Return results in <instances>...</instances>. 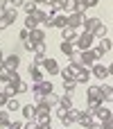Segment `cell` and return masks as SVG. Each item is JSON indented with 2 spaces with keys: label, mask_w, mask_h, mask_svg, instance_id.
I'll return each instance as SVG.
<instances>
[{
  "label": "cell",
  "mask_w": 113,
  "mask_h": 129,
  "mask_svg": "<svg viewBox=\"0 0 113 129\" xmlns=\"http://www.w3.org/2000/svg\"><path fill=\"white\" fill-rule=\"evenodd\" d=\"M100 61V52L95 50V48H91V50H84V52H79L77 54V63L82 66V68H91L93 63H97Z\"/></svg>",
  "instance_id": "6da1fadb"
},
{
  "label": "cell",
  "mask_w": 113,
  "mask_h": 129,
  "mask_svg": "<svg viewBox=\"0 0 113 129\" xmlns=\"http://www.w3.org/2000/svg\"><path fill=\"white\" fill-rule=\"evenodd\" d=\"M93 41H95V36H93L91 32H82V34L77 36V41H75V50H77V52L91 50V48H93Z\"/></svg>",
  "instance_id": "7a4b0ae2"
},
{
  "label": "cell",
  "mask_w": 113,
  "mask_h": 129,
  "mask_svg": "<svg viewBox=\"0 0 113 129\" xmlns=\"http://www.w3.org/2000/svg\"><path fill=\"white\" fill-rule=\"evenodd\" d=\"M111 75V66H104V63H93L91 66V77H97V79H106Z\"/></svg>",
  "instance_id": "3957f363"
},
{
  "label": "cell",
  "mask_w": 113,
  "mask_h": 129,
  "mask_svg": "<svg viewBox=\"0 0 113 129\" xmlns=\"http://www.w3.org/2000/svg\"><path fill=\"white\" fill-rule=\"evenodd\" d=\"M32 93L34 95H48V93H54V86H52V82L43 79V82H39V84L32 86Z\"/></svg>",
  "instance_id": "277c9868"
},
{
  "label": "cell",
  "mask_w": 113,
  "mask_h": 129,
  "mask_svg": "<svg viewBox=\"0 0 113 129\" xmlns=\"http://www.w3.org/2000/svg\"><path fill=\"white\" fill-rule=\"evenodd\" d=\"M2 63H5V68L7 70H18L20 68V57H18V52H11V54H7L5 59H2Z\"/></svg>",
  "instance_id": "5b68a950"
},
{
  "label": "cell",
  "mask_w": 113,
  "mask_h": 129,
  "mask_svg": "<svg viewBox=\"0 0 113 129\" xmlns=\"http://www.w3.org/2000/svg\"><path fill=\"white\" fill-rule=\"evenodd\" d=\"M84 18L86 16H79V14H66V27H70V29H79L82 27V23H84Z\"/></svg>",
  "instance_id": "8992f818"
},
{
  "label": "cell",
  "mask_w": 113,
  "mask_h": 129,
  "mask_svg": "<svg viewBox=\"0 0 113 129\" xmlns=\"http://www.w3.org/2000/svg\"><path fill=\"white\" fill-rule=\"evenodd\" d=\"M41 68H43V73H48V75H59V63H57V59H52V57H45L43 63H41Z\"/></svg>",
  "instance_id": "52a82bcc"
},
{
  "label": "cell",
  "mask_w": 113,
  "mask_h": 129,
  "mask_svg": "<svg viewBox=\"0 0 113 129\" xmlns=\"http://www.w3.org/2000/svg\"><path fill=\"white\" fill-rule=\"evenodd\" d=\"M34 122H36V125H52V113H50L48 109H36Z\"/></svg>",
  "instance_id": "ba28073f"
},
{
  "label": "cell",
  "mask_w": 113,
  "mask_h": 129,
  "mask_svg": "<svg viewBox=\"0 0 113 129\" xmlns=\"http://www.w3.org/2000/svg\"><path fill=\"white\" fill-rule=\"evenodd\" d=\"M27 75H32V82H34V84H39V82L45 79V73H43L39 66H32V63L27 66Z\"/></svg>",
  "instance_id": "9c48e42d"
},
{
  "label": "cell",
  "mask_w": 113,
  "mask_h": 129,
  "mask_svg": "<svg viewBox=\"0 0 113 129\" xmlns=\"http://www.w3.org/2000/svg\"><path fill=\"white\" fill-rule=\"evenodd\" d=\"M29 41L36 45V43H45V29H41V27H36V29H32L29 32Z\"/></svg>",
  "instance_id": "30bf717a"
},
{
  "label": "cell",
  "mask_w": 113,
  "mask_h": 129,
  "mask_svg": "<svg viewBox=\"0 0 113 129\" xmlns=\"http://www.w3.org/2000/svg\"><path fill=\"white\" fill-rule=\"evenodd\" d=\"M100 23H102V18H95V16H93V18H84L82 27H84V32H91V34H93V29H95Z\"/></svg>",
  "instance_id": "8fae6325"
},
{
  "label": "cell",
  "mask_w": 113,
  "mask_h": 129,
  "mask_svg": "<svg viewBox=\"0 0 113 129\" xmlns=\"http://www.w3.org/2000/svg\"><path fill=\"white\" fill-rule=\"evenodd\" d=\"M75 82H77V86H79V84H88V82H91V68H82V70L75 75Z\"/></svg>",
  "instance_id": "7c38bea8"
},
{
  "label": "cell",
  "mask_w": 113,
  "mask_h": 129,
  "mask_svg": "<svg viewBox=\"0 0 113 129\" xmlns=\"http://www.w3.org/2000/svg\"><path fill=\"white\" fill-rule=\"evenodd\" d=\"M20 113H23L25 120H34V116H36V104H23V107H20Z\"/></svg>",
  "instance_id": "4fadbf2b"
},
{
  "label": "cell",
  "mask_w": 113,
  "mask_h": 129,
  "mask_svg": "<svg viewBox=\"0 0 113 129\" xmlns=\"http://www.w3.org/2000/svg\"><path fill=\"white\" fill-rule=\"evenodd\" d=\"M61 39L75 45V41H77V29H70V27H63V29H61Z\"/></svg>",
  "instance_id": "5bb4252c"
},
{
  "label": "cell",
  "mask_w": 113,
  "mask_h": 129,
  "mask_svg": "<svg viewBox=\"0 0 113 129\" xmlns=\"http://www.w3.org/2000/svg\"><path fill=\"white\" fill-rule=\"evenodd\" d=\"M95 50L100 52V57H104L106 52H111V39H109V36H104V39H100V45H97Z\"/></svg>",
  "instance_id": "9a60e30c"
},
{
  "label": "cell",
  "mask_w": 113,
  "mask_h": 129,
  "mask_svg": "<svg viewBox=\"0 0 113 129\" xmlns=\"http://www.w3.org/2000/svg\"><path fill=\"white\" fill-rule=\"evenodd\" d=\"M95 116L100 118V122H104V120H111V118H113L111 109H109V107H104V104H102L100 109H95Z\"/></svg>",
  "instance_id": "2e32d148"
},
{
  "label": "cell",
  "mask_w": 113,
  "mask_h": 129,
  "mask_svg": "<svg viewBox=\"0 0 113 129\" xmlns=\"http://www.w3.org/2000/svg\"><path fill=\"white\" fill-rule=\"evenodd\" d=\"M2 18H5L9 25H14V23L18 20V11H16L14 7H7V9H5V16H2Z\"/></svg>",
  "instance_id": "e0dca14e"
},
{
  "label": "cell",
  "mask_w": 113,
  "mask_h": 129,
  "mask_svg": "<svg viewBox=\"0 0 113 129\" xmlns=\"http://www.w3.org/2000/svg\"><path fill=\"white\" fill-rule=\"evenodd\" d=\"M59 107L72 109V93H61V95H59Z\"/></svg>",
  "instance_id": "ac0fdd59"
},
{
  "label": "cell",
  "mask_w": 113,
  "mask_h": 129,
  "mask_svg": "<svg viewBox=\"0 0 113 129\" xmlns=\"http://www.w3.org/2000/svg\"><path fill=\"white\" fill-rule=\"evenodd\" d=\"M93 36H95V39H104V36H109V27L104 25V20H102V23L93 29Z\"/></svg>",
  "instance_id": "d6986e66"
},
{
  "label": "cell",
  "mask_w": 113,
  "mask_h": 129,
  "mask_svg": "<svg viewBox=\"0 0 113 129\" xmlns=\"http://www.w3.org/2000/svg\"><path fill=\"white\" fill-rule=\"evenodd\" d=\"M100 98H102V102H111L113 98V88L106 84V86H100Z\"/></svg>",
  "instance_id": "ffe728a7"
},
{
  "label": "cell",
  "mask_w": 113,
  "mask_h": 129,
  "mask_svg": "<svg viewBox=\"0 0 113 129\" xmlns=\"http://www.w3.org/2000/svg\"><path fill=\"white\" fill-rule=\"evenodd\" d=\"M59 50H61V52H63L66 57H72V54L77 52V50H75V45H72V43H68V41H61V45H59Z\"/></svg>",
  "instance_id": "44dd1931"
},
{
  "label": "cell",
  "mask_w": 113,
  "mask_h": 129,
  "mask_svg": "<svg viewBox=\"0 0 113 129\" xmlns=\"http://www.w3.org/2000/svg\"><path fill=\"white\" fill-rule=\"evenodd\" d=\"M59 9H61L63 14H72V11H75V0H61V2H59Z\"/></svg>",
  "instance_id": "7402d4cb"
},
{
  "label": "cell",
  "mask_w": 113,
  "mask_h": 129,
  "mask_svg": "<svg viewBox=\"0 0 113 129\" xmlns=\"http://www.w3.org/2000/svg\"><path fill=\"white\" fill-rule=\"evenodd\" d=\"M77 125H82L84 129H88L93 125V118H91V113H86V111H82V116H79V120H77Z\"/></svg>",
  "instance_id": "603a6c76"
},
{
  "label": "cell",
  "mask_w": 113,
  "mask_h": 129,
  "mask_svg": "<svg viewBox=\"0 0 113 129\" xmlns=\"http://www.w3.org/2000/svg\"><path fill=\"white\" fill-rule=\"evenodd\" d=\"M11 127V120H9V111L2 109L0 111V129H9Z\"/></svg>",
  "instance_id": "cb8c5ba5"
},
{
  "label": "cell",
  "mask_w": 113,
  "mask_h": 129,
  "mask_svg": "<svg viewBox=\"0 0 113 129\" xmlns=\"http://www.w3.org/2000/svg\"><path fill=\"white\" fill-rule=\"evenodd\" d=\"M52 27L63 29V27H66V14H57V16H52Z\"/></svg>",
  "instance_id": "d4e9b609"
},
{
  "label": "cell",
  "mask_w": 113,
  "mask_h": 129,
  "mask_svg": "<svg viewBox=\"0 0 113 129\" xmlns=\"http://www.w3.org/2000/svg\"><path fill=\"white\" fill-rule=\"evenodd\" d=\"M20 107H23V104H20L16 98H9V100H7V104H5V109H7V111H20Z\"/></svg>",
  "instance_id": "484cf974"
},
{
  "label": "cell",
  "mask_w": 113,
  "mask_h": 129,
  "mask_svg": "<svg viewBox=\"0 0 113 129\" xmlns=\"http://www.w3.org/2000/svg\"><path fill=\"white\" fill-rule=\"evenodd\" d=\"M86 100H102V98H100V86H88Z\"/></svg>",
  "instance_id": "4316f807"
},
{
  "label": "cell",
  "mask_w": 113,
  "mask_h": 129,
  "mask_svg": "<svg viewBox=\"0 0 113 129\" xmlns=\"http://www.w3.org/2000/svg\"><path fill=\"white\" fill-rule=\"evenodd\" d=\"M36 27H39V20L29 14V16L25 18V29H29V32H32V29H36Z\"/></svg>",
  "instance_id": "83f0119b"
},
{
  "label": "cell",
  "mask_w": 113,
  "mask_h": 129,
  "mask_svg": "<svg viewBox=\"0 0 113 129\" xmlns=\"http://www.w3.org/2000/svg\"><path fill=\"white\" fill-rule=\"evenodd\" d=\"M14 91H16V95H23V93H27V91H29V84L20 79V82H18V84L14 86Z\"/></svg>",
  "instance_id": "f1b7e54d"
},
{
  "label": "cell",
  "mask_w": 113,
  "mask_h": 129,
  "mask_svg": "<svg viewBox=\"0 0 113 129\" xmlns=\"http://www.w3.org/2000/svg\"><path fill=\"white\" fill-rule=\"evenodd\" d=\"M77 88V82L75 79H63V93H72Z\"/></svg>",
  "instance_id": "f546056e"
},
{
  "label": "cell",
  "mask_w": 113,
  "mask_h": 129,
  "mask_svg": "<svg viewBox=\"0 0 113 129\" xmlns=\"http://www.w3.org/2000/svg\"><path fill=\"white\" fill-rule=\"evenodd\" d=\"M23 9H25V14L29 16V14H34V11L39 9V7H36V5H34L32 0H25V5H23Z\"/></svg>",
  "instance_id": "4dcf8cb0"
},
{
  "label": "cell",
  "mask_w": 113,
  "mask_h": 129,
  "mask_svg": "<svg viewBox=\"0 0 113 129\" xmlns=\"http://www.w3.org/2000/svg\"><path fill=\"white\" fill-rule=\"evenodd\" d=\"M9 79H11V70L2 68L0 70V84H9Z\"/></svg>",
  "instance_id": "1f68e13d"
},
{
  "label": "cell",
  "mask_w": 113,
  "mask_h": 129,
  "mask_svg": "<svg viewBox=\"0 0 113 129\" xmlns=\"http://www.w3.org/2000/svg\"><path fill=\"white\" fill-rule=\"evenodd\" d=\"M34 54H41V57H48V50H45V43H36V45H34Z\"/></svg>",
  "instance_id": "d6a6232c"
},
{
  "label": "cell",
  "mask_w": 113,
  "mask_h": 129,
  "mask_svg": "<svg viewBox=\"0 0 113 129\" xmlns=\"http://www.w3.org/2000/svg\"><path fill=\"white\" fill-rule=\"evenodd\" d=\"M59 75H61V79H75L72 73L68 70V66H66V68H59Z\"/></svg>",
  "instance_id": "836d02e7"
},
{
  "label": "cell",
  "mask_w": 113,
  "mask_h": 129,
  "mask_svg": "<svg viewBox=\"0 0 113 129\" xmlns=\"http://www.w3.org/2000/svg\"><path fill=\"white\" fill-rule=\"evenodd\" d=\"M66 113H68V109H63V107H59V104H57V111H54V116H57L59 120H63V118H66Z\"/></svg>",
  "instance_id": "e575fe53"
},
{
  "label": "cell",
  "mask_w": 113,
  "mask_h": 129,
  "mask_svg": "<svg viewBox=\"0 0 113 129\" xmlns=\"http://www.w3.org/2000/svg\"><path fill=\"white\" fill-rule=\"evenodd\" d=\"M20 79H23V77L18 75V70H14V73H11V79H9V84H11V86H16V84H18Z\"/></svg>",
  "instance_id": "d590c367"
},
{
  "label": "cell",
  "mask_w": 113,
  "mask_h": 129,
  "mask_svg": "<svg viewBox=\"0 0 113 129\" xmlns=\"http://www.w3.org/2000/svg\"><path fill=\"white\" fill-rule=\"evenodd\" d=\"M18 39H20V43H23V41H27V39H29V29H25V27H23V29L18 32Z\"/></svg>",
  "instance_id": "8d00e7d4"
},
{
  "label": "cell",
  "mask_w": 113,
  "mask_h": 129,
  "mask_svg": "<svg viewBox=\"0 0 113 129\" xmlns=\"http://www.w3.org/2000/svg\"><path fill=\"white\" fill-rule=\"evenodd\" d=\"M43 59H45V57H41V54H34V59H32L29 63H32V66H39V68H41V63H43Z\"/></svg>",
  "instance_id": "74e56055"
},
{
  "label": "cell",
  "mask_w": 113,
  "mask_h": 129,
  "mask_svg": "<svg viewBox=\"0 0 113 129\" xmlns=\"http://www.w3.org/2000/svg\"><path fill=\"white\" fill-rule=\"evenodd\" d=\"M23 50H27V52H34V43L27 39V41H23Z\"/></svg>",
  "instance_id": "f35d334b"
},
{
  "label": "cell",
  "mask_w": 113,
  "mask_h": 129,
  "mask_svg": "<svg viewBox=\"0 0 113 129\" xmlns=\"http://www.w3.org/2000/svg\"><path fill=\"white\" fill-rule=\"evenodd\" d=\"M84 5H86V9H91V7H97L100 5V0H82Z\"/></svg>",
  "instance_id": "ab89813d"
},
{
  "label": "cell",
  "mask_w": 113,
  "mask_h": 129,
  "mask_svg": "<svg viewBox=\"0 0 113 129\" xmlns=\"http://www.w3.org/2000/svg\"><path fill=\"white\" fill-rule=\"evenodd\" d=\"M23 129H36V122L34 120H27V122H23Z\"/></svg>",
  "instance_id": "60d3db41"
},
{
  "label": "cell",
  "mask_w": 113,
  "mask_h": 129,
  "mask_svg": "<svg viewBox=\"0 0 113 129\" xmlns=\"http://www.w3.org/2000/svg\"><path fill=\"white\" fill-rule=\"evenodd\" d=\"M7 100H9V98H7V95H5V93L0 91V109H5V104H7Z\"/></svg>",
  "instance_id": "b9f144b4"
},
{
  "label": "cell",
  "mask_w": 113,
  "mask_h": 129,
  "mask_svg": "<svg viewBox=\"0 0 113 129\" xmlns=\"http://www.w3.org/2000/svg\"><path fill=\"white\" fill-rule=\"evenodd\" d=\"M9 129H23V122L16 120V122H11V127H9Z\"/></svg>",
  "instance_id": "7bdbcfd3"
},
{
  "label": "cell",
  "mask_w": 113,
  "mask_h": 129,
  "mask_svg": "<svg viewBox=\"0 0 113 129\" xmlns=\"http://www.w3.org/2000/svg\"><path fill=\"white\" fill-rule=\"evenodd\" d=\"M5 27H9V23H7V20H5V18H0V32H2V29H5Z\"/></svg>",
  "instance_id": "ee69618b"
},
{
  "label": "cell",
  "mask_w": 113,
  "mask_h": 129,
  "mask_svg": "<svg viewBox=\"0 0 113 129\" xmlns=\"http://www.w3.org/2000/svg\"><path fill=\"white\" fill-rule=\"evenodd\" d=\"M32 2H34L36 7H39V5H48V0H32Z\"/></svg>",
  "instance_id": "f6af8a7d"
},
{
  "label": "cell",
  "mask_w": 113,
  "mask_h": 129,
  "mask_svg": "<svg viewBox=\"0 0 113 129\" xmlns=\"http://www.w3.org/2000/svg\"><path fill=\"white\" fill-rule=\"evenodd\" d=\"M36 129H52V125H36Z\"/></svg>",
  "instance_id": "bcb514c9"
},
{
  "label": "cell",
  "mask_w": 113,
  "mask_h": 129,
  "mask_svg": "<svg viewBox=\"0 0 113 129\" xmlns=\"http://www.w3.org/2000/svg\"><path fill=\"white\" fill-rule=\"evenodd\" d=\"M59 2L61 0H48V5H54V7H59Z\"/></svg>",
  "instance_id": "7dc6e473"
},
{
  "label": "cell",
  "mask_w": 113,
  "mask_h": 129,
  "mask_svg": "<svg viewBox=\"0 0 113 129\" xmlns=\"http://www.w3.org/2000/svg\"><path fill=\"white\" fill-rule=\"evenodd\" d=\"M2 59H5V54H2V50H0V61H2Z\"/></svg>",
  "instance_id": "c3c4849f"
},
{
  "label": "cell",
  "mask_w": 113,
  "mask_h": 129,
  "mask_svg": "<svg viewBox=\"0 0 113 129\" xmlns=\"http://www.w3.org/2000/svg\"><path fill=\"white\" fill-rule=\"evenodd\" d=\"M2 68H5V63H2V61H0V70H2Z\"/></svg>",
  "instance_id": "681fc988"
},
{
  "label": "cell",
  "mask_w": 113,
  "mask_h": 129,
  "mask_svg": "<svg viewBox=\"0 0 113 129\" xmlns=\"http://www.w3.org/2000/svg\"><path fill=\"white\" fill-rule=\"evenodd\" d=\"M75 2H82V0H75Z\"/></svg>",
  "instance_id": "f907efd6"
},
{
  "label": "cell",
  "mask_w": 113,
  "mask_h": 129,
  "mask_svg": "<svg viewBox=\"0 0 113 129\" xmlns=\"http://www.w3.org/2000/svg\"><path fill=\"white\" fill-rule=\"evenodd\" d=\"M0 91H2V86H0Z\"/></svg>",
  "instance_id": "816d5d0a"
},
{
  "label": "cell",
  "mask_w": 113,
  "mask_h": 129,
  "mask_svg": "<svg viewBox=\"0 0 113 129\" xmlns=\"http://www.w3.org/2000/svg\"><path fill=\"white\" fill-rule=\"evenodd\" d=\"M63 129H66V127H63Z\"/></svg>",
  "instance_id": "f5cc1de1"
}]
</instances>
